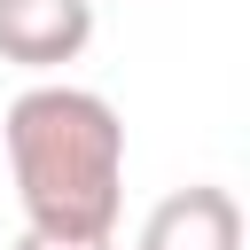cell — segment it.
I'll list each match as a JSON object with an SVG mask.
<instances>
[{"instance_id":"1","label":"cell","mask_w":250,"mask_h":250,"mask_svg":"<svg viewBox=\"0 0 250 250\" xmlns=\"http://www.w3.org/2000/svg\"><path fill=\"white\" fill-rule=\"evenodd\" d=\"M0 148L16 172L23 227L39 234H117L125 211V117L109 94L70 86V78H31L8 117Z\"/></svg>"},{"instance_id":"2","label":"cell","mask_w":250,"mask_h":250,"mask_svg":"<svg viewBox=\"0 0 250 250\" xmlns=\"http://www.w3.org/2000/svg\"><path fill=\"white\" fill-rule=\"evenodd\" d=\"M94 47V0H0V62L55 78Z\"/></svg>"},{"instance_id":"3","label":"cell","mask_w":250,"mask_h":250,"mask_svg":"<svg viewBox=\"0 0 250 250\" xmlns=\"http://www.w3.org/2000/svg\"><path fill=\"white\" fill-rule=\"evenodd\" d=\"M133 250H242V203H234V188H219V180L172 188L141 219Z\"/></svg>"},{"instance_id":"4","label":"cell","mask_w":250,"mask_h":250,"mask_svg":"<svg viewBox=\"0 0 250 250\" xmlns=\"http://www.w3.org/2000/svg\"><path fill=\"white\" fill-rule=\"evenodd\" d=\"M16 250H117V234H39V227H23Z\"/></svg>"}]
</instances>
